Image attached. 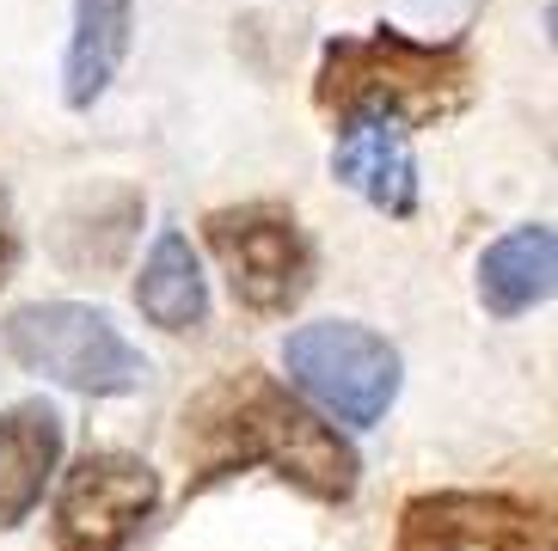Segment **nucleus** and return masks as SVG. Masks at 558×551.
Returning <instances> with one entry per match:
<instances>
[{"instance_id":"obj_1","label":"nucleus","mask_w":558,"mask_h":551,"mask_svg":"<svg viewBox=\"0 0 558 551\" xmlns=\"http://www.w3.org/2000/svg\"><path fill=\"white\" fill-rule=\"evenodd\" d=\"M179 454L191 466V490H209L221 478L264 466L282 485H295L313 503H350L362 478V460L307 399L282 387L264 368H233L184 405Z\"/></svg>"},{"instance_id":"obj_2","label":"nucleus","mask_w":558,"mask_h":551,"mask_svg":"<svg viewBox=\"0 0 558 551\" xmlns=\"http://www.w3.org/2000/svg\"><path fill=\"white\" fill-rule=\"evenodd\" d=\"M478 93V56L466 37L448 44H417V37L375 25L362 37H331L319 49L313 74V105L338 123H393V130H436L460 117Z\"/></svg>"},{"instance_id":"obj_3","label":"nucleus","mask_w":558,"mask_h":551,"mask_svg":"<svg viewBox=\"0 0 558 551\" xmlns=\"http://www.w3.org/2000/svg\"><path fill=\"white\" fill-rule=\"evenodd\" d=\"M0 338L19 368L44 374L81 399H123L148 380V356L117 331L111 313L86 301H32L7 313Z\"/></svg>"},{"instance_id":"obj_4","label":"nucleus","mask_w":558,"mask_h":551,"mask_svg":"<svg viewBox=\"0 0 558 551\" xmlns=\"http://www.w3.org/2000/svg\"><path fill=\"white\" fill-rule=\"evenodd\" d=\"M215 264L228 270L233 301L258 319H282L295 313L313 289V240L295 221L289 203H233L203 221Z\"/></svg>"},{"instance_id":"obj_5","label":"nucleus","mask_w":558,"mask_h":551,"mask_svg":"<svg viewBox=\"0 0 558 551\" xmlns=\"http://www.w3.org/2000/svg\"><path fill=\"white\" fill-rule=\"evenodd\" d=\"M282 368L326 417L350 423V429H368L387 417L399 399V380H405L399 350L356 319H313L289 331Z\"/></svg>"},{"instance_id":"obj_6","label":"nucleus","mask_w":558,"mask_h":551,"mask_svg":"<svg viewBox=\"0 0 558 551\" xmlns=\"http://www.w3.org/2000/svg\"><path fill=\"white\" fill-rule=\"evenodd\" d=\"M160 509V472L135 454H81L56 490V551H130Z\"/></svg>"},{"instance_id":"obj_7","label":"nucleus","mask_w":558,"mask_h":551,"mask_svg":"<svg viewBox=\"0 0 558 551\" xmlns=\"http://www.w3.org/2000/svg\"><path fill=\"white\" fill-rule=\"evenodd\" d=\"M393 551H553V521L509 490H424L399 509Z\"/></svg>"},{"instance_id":"obj_8","label":"nucleus","mask_w":558,"mask_h":551,"mask_svg":"<svg viewBox=\"0 0 558 551\" xmlns=\"http://www.w3.org/2000/svg\"><path fill=\"white\" fill-rule=\"evenodd\" d=\"M62 460V417L44 399H19L0 411V534L32 521Z\"/></svg>"},{"instance_id":"obj_9","label":"nucleus","mask_w":558,"mask_h":551,"mask_svg":"<svg viewBox=\"0 0 558 551\" xmlns=\"http://www.w3.org/2000/svg\"><path fill=\"white\" fill-rule=\"evenodd\" d=\"M331 172H338V184H350L368 209L393 215V221H411V215H417V160H411V135L393 130V123L338 130Z\"/></svg>"},{"instance_id":"obj_10","label":"nucleus","mask_w":558,"mask_h":551,"mask_svg":"<svg viewBox=\"0 0 558 551\" xmlns=\"http://www.w3.org/2000/svg\"><path fill=\"white\" fill-rule=\"evenodd\" d=\"M135 37V0H74V32L62 56V105L68 111H93L111 81L130 62Z\"/></svg>"},{"instance_id":"obj_11","label":"nucleus","mask_w":558,"mask_h":551,"mask_svg":"<svg viewBox=\"0 0 558 551\" xmlns=\"http://www.w3.org/2000/svg\"><path fill=\"white\" fill-rule=\"evenodd\" d=\"M553 276H558V233L546 221L509 228L504 240L485 245L478 258V301L492 319H522V313L553 301Z\"/></svg>"},{"instance_id":"obj_12","label":"nucleus","mask_w":558,"mask_h":551,"mask_svg":"<svg viewBox=\"0 0 558 551\" xmlns=\"http://www.w3.org/2000/svg\"><path fill=\"white\" fill-rule=\"evenodd\" d=\"M135 307L142 319L160 325V331H197L209 319V282H203V264L191 252L184 233L166 228L160 240L148 245V258H142V276H135Z\"/></svg>"},{"instance_id":"obj_13","label":"nucleus","mask_w":558,"mask_h":551,"mask_svg":"<svg viewBox=\"0 0 558 551\" xmlns=\"http://www.w3.org/2000/svg\"><path fill=\"white\" fill-rule=\"evenodd\" d=\"M135 228H142V196L111 184V191L86 196V203H74V209L62 215V228H56V258L81 276L111 270V264H123Z\"/></svg>"},{"instance_id":"obj_14","label":"nucleus","mask_w":558,"mask_h":551,"mask_svg":"<svg viewBox=\"0 0 558 551\" xmlns=\"http://www.w3.org/2000/svg\"><path fill=\"white\" fill-rule=\"evenodd\" d=\"M13 270V228H7V203H0V282Z\"/></svg>"}]
</instances>
